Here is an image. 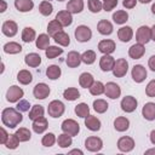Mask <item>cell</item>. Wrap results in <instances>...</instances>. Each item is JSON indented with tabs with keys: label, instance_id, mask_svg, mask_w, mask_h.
<instances>
[{
	"label": "cell",
	"instance_id": "13",
	"mask_svg": "<svg viewBox=\"0 0 155 155\" xmlns=\"http://www.w3.org/2000/svg\"><path fill=\"white\" fill-rule=\"evenodd\" d=\"M1 30H2V34L4 35H6L8 38H12V36H15L17 34L18 27H17V23L16 22H13V21H6V22H4Z\"/></svg>",
	"mask_w": 155,
	"mask_h": 155
},
{
	"label": "cell",
	"instance_id": "41",
	"mask_svg": "<svg viewBox=\"0 0 155 155\" xmlns=\"http://www.w3.org/2000/svg\"><path fill=\"white\" fill-rule=\"evenodd\" d=\"M57 142H58V145H59L61 148H68V147L71 145L73 139H71V136H69V134H67V133H63V134H59V136H58Z\"/></svg>",
	"mask_w": 155,
	"mask_h": 155
},
{
	"label": "cell",
	"instance_id": "35",
	"mask_svg": "<svg viewBox=\"0 0 155 155\" xmlns=\"http://www.w3.org/2000/svg\"><path fill=\"white\" fill-rule=\"evenodd\" d=\"M17 80L22 84V85H28L31 82L33 76L28 70H19V73L17 74Z\"/></svg>",
	"mask_w": 155,
	"mask_h": 155
},
{
	"label": "cell",
	"instance_id": "4",
	"mask_svg": "<svg viewBox=\"0 0 155 155\" xmlns=\"http://www.w3.org/2000/svg\"><path fill=\"white\" fill-rule=\"evenodd\" d=\"M128 70V63L125 58H120L117 61H115V64H114V68H113V74L114 76L116 78H122L126 75Z\"/></svg>",
	"mask_w": 155,
	"mask_h": 155
},
{
	"label": "cell",
	"instance_id": "56",
	"mask_svg": "<svg viewBox=\"0 0 155 155\" xmlns=\"http://www.w3.org/2000/svg\"><path fill=\"white\" fill-rule=\"evenodd\" d=\"M148 65H149V68H150L153 71H155V54H154V56H151V57L149 58Z\"/></svg>",
	"mask_w": 155,
	"mask_h": 155
},
{
	"label": "cell",
	"instance_id": "55",
	"mask_svg": "<svg viewBox=\"0 0 155 155\" xmlns=\"http://www.w3.org/2000/svg\"><path fill=\"white\" fill-rule=\"evenodd\" d=\"M136 4H137V0H124L122 1L124 7H126V8H133L136 6Z\"/></svg>",
	"mask_w": 155,
	"mask_h": 155
},
{
	"label": "cell",
	"instance_id": "61",
	"mask_svg": "<svg viewBox=\"0 0 155 155\" xmlns=\"http://www.w3.org/2000/svg\"><path fill=\"white\" fill-rule=\"evenodd\" d=\"M149 154H155V149H149L145 151V155H149Z\"/></svg>",
	"mask_w": 155,
	"mask_h": 155
},
{
	"label": "cell",
	"instance_id": "12",
	"mask_svg": "<svg viewBox=\"0 0 155 155\" xmlns=\"http://www.w3.org/2000/svg\"><path fill=\"white\" fill-rule=\"evenodd\" d=\"M117 148H119L120 151L128 153V151H131L134 148V140L131 137H127V136L121 137L117 140Z\"/></svg>",
	"mask_w": 155,
	"mask_h": 155
},
{
	"label": "cell",
	"instance_id": "8",
	"mask_svg": "<svg viewBox=\"0 0 155 155\" xmlns=\"http://www.w3.org/2000/svg\"><path fill=\"white\" fill-rule=\"evenodd\" d=\"M85 147L88 151H99L103 148V142L98 137H88L85 140Z\"/></svg>",
	"mask_w": 155,
	"mask_h": 155
},
{
	"label": "cell",
	"instance_id": "26",
	"mask_svg": "<svg viewBox=\"0 0 155 155\" xmlns=\"http://www.w3.org/2000/svg\"><path fill=\"white\" fill-rule=\"evenodd\" d=\"M15 6L21 12H28L34 7V2L31 0H15Z\"/></svg>",
	"mask_w": 155,
	"mask_h": 155
},
{
	"label": "cell",
	"instance_id": "45",
	"mask_svg": "<svg viewBox=\"0 0 155 155\" xmlns=\"http://www.w3.org/2000/svg\"><path fill=\"white\" fill-rule=\"evenodd\" d=\"M63 53V48H59L57 46H48L46 48V57L48 59H52V58H56L57 56L62 54Z\"/></svg>",
	"mask_w": 155,
	"mask_h": 155
},
{
	"label": "cell",
	"instance_id": "44",
	"mask_svg": "<svg viewBox=\"0 0 155 155\" xmlns=\"http://www.w3.org/2000/svg\"><path fill=\"white\" fill-rule=\"evenodd\" d=\"M75 114L79 117H86L90 114V108L86 103H80L75 107Z\"/></svg>",
	"mask_w": 155,
	"mask_h": 155
},
{
	"label": "cell",
	"instance_id": "18",
	"mask_svg": "<svg viewBox=\"0 0 155 155\" xmlns=\"http://www.w3.org/2000/svg\"><path fill=\"white\" fill-rule=\"evenodd\" d=\"M98 50L104 54H110L115 51V42L113 40H102L98 44Z\"/></svg>",
	"mask_w": 155,
	"mask_h": 155
},
{
	"label": "cell",
	"instance_id": "5",
	"mask_svg": "<svg viewBox=\"0 0 155 155\" xmlns=\"http://www.w3.org/2000/svg\"><path fill=\"white\" fill-rule=\"evenodd\" d=\"M48 115L52 117H59L64 113V104L61 101H52L47 108Z\"/></svg>",
	"mask_w": 155,
	"mask_h": 155
},
{
	"label": "cell",
	"instance_id": "20",
	"mask_svg": "<svg viewBox=\"0 0 155 155\" xmlns=\"http://www.w3.org/2000/svg\"><path fill=\"white\" fill-rule=\"evenodd\" d=\"M56 19L63 25V27H68L73 22V17H71V13L67 10V11H59L56 16Z\"/></svg>",
	"mask_w": 155,
	"mask_h": 155
},
{
	"label": "cell",
	"instance_id": "25",
	"mask_svg": "<svg viewBox=\"0 0 155 155\" xmlns=\"http://www.w3.org/2000/svg\"><path fill=\"white\" fill-rule=\"evenodd\" d=\"M117 36H119V39L122 42H128L132 39V36H133L132 28L131 27H122V28H120L119 31H117Z\"/></svg>",
	"mask_w": 155,
	"mask_h": 155
},
{
	"label": "cell",
	"instance_id": "23",
	"mask_svg": "<svg viewBox=\"0 0 155 155\" xmlns=\"http://www.w3.org/2000/svg\"><path fill=\"white\" fill-rule=\"evenodd\" d=\"M85 125L91 131H99L101 128V121L93 115H87L85 117Z\"/></svg>",
	"mask_w": 155,
	"mask_h": 155
},
{
	"label": "cell",
	"instance_id": "29",
	"mask_svg": "<svg viewBox=\"0 0 155 155\" xmlns=\"http://www.w3.org/2000/svg\"><path fill=\"white\" fill-rule=\"evenodd\" d=\"M93 82H94L93 76H92V74H90V73H82V74L80 75V78H79V84H80V86L84 87V88H90Z\"/></svg>",
	"mask_w": 155,
	"mask_h": 155
},
{
	"label": "cell",
	"instance_id": "48",
	"mask_svg": "<svg viewBox=\"0 0 155 155\" xmlns=\"http://www.w3.org/2000/svg\"><path fill=\"white\" fill-rule=\"evenodd\" d=\"M103 7V4L99 0H88V8L93 13H98Z\"/></svg>",
	"mask_w": 155,
	"mask_h": 155
},
{
	"label": "cell",
	"instance_id": "43",
	"mask_svg": "<svg viewBox=\"0 0 155 155\" xmlns=\"http://www.w3.org/2000/svg\"><path fill=\"white\" fill-rule=\"evenodd\" d=\"M104 91H105V86H104L101 81H94V82L92 84V86L90 87V92H91V94H93V96H99V94H102Z\"/></svg>",
	"mask_w": 155,
	"mask_h": 155
},
{
	"label": "cell",
	"instance_id": "10",
	"mask_svg": "<svg viewBox=\"0 0 155 155\" xmlns=\"http://www.w3.org/2000/svg\"><path fill=\"white\" fill-rule=\"evenodd\" d=\"M104 93H105L107 97H109V98H111V99H116V98H119L120 94H121V88H120V86H119L117 84H115V82H108V84L105 85V91H104Z\"/></svg>",
	"mask_w": 155,
	"mask_h": 155
},
{
	"label": "cell",
	"instance_id": "14",
	"mask_svg": "<svg viewBox=\"0 0 155 155\" xmlns=\"http://www.w3.org/2000/svg\"><path fill=\"white\" fill-rule=\"evenodd\" d=\"M81 54L76 51H70L67 56V59H65V63L69 68H76L80 65L81 63Z\"/></svg>",
	"mask_w": 155,
	"mask_h": 155
},
{
	"label": "cell",
	"instance_id": "34",
	"mask_svg": "<svg viewBox=\"0 0 155 155\" xmlns=\"http://www.w3.org/2000/svg\"><path fill=\"white\" fill-rule=\"evenodd\" d=\"M61 68L58 67V65H50L47 69H46V75H47V78L48 79H51V80H56V79H58L59 76H61Z\"/></svg>",
	"mask_w": 155,
	"mask_h": 155
},
{
	"label": "cell",
	"instance_id": "63",
	"mask_svg": "<svg viewBox=\"0 0 155 155\" xmlns=\"http://www.w3.org/2000/svg\"><path fill=\"white\" fill-rule=\"evenodd\" d=\"M151 12L155 15V4H153V6H151Z\"/></svg>",
	"mask_w": 155,
	"mask_h": 155
},
{
	"label": "cell",
	"instance_id": "21",
	"mask_svg": "<svg viewBox=\"0 0 155 155\" xmlns=\"http://www.w3.org/2000/svg\"><path fill=\"white\" fill-rule=\"evenodd\" d=\"M142 114L144 116V119L151 121V120H155V103H145L143 109H142Z\"/></svg>",
	"mask_w": 155,
	"mask_h": 155
},
{
	"label": "cell",
	"instance_id": "57",
	"mask_svg": "<svg viewBox=\"0 0 155 155\" xmlns=\"http://www.w3.org/2000/svg\"><path fill=\"white\" fill-rule=\"evenodd\" d=\"M150 140H151V143L155 145V130L151 131V133H150Z\"/></svg>",
	"mask_w": 155,
	"mask_h": 155
},
{
	"label": "cell",
	"instance_id": "7",
	"mask_svg": "<svg viewBox=\"0 0 155 155\" xmlns=\"http://www.w3.org/2000/svg\"><path fill=\"white\" fill-rule=\"evenodd\" d=\"M23 94H24L23 90H22L21 87H18V86L13 85V86H11V87L7 90V92H6V99H7L10 103H15V102L19 101V99L23 97Z\"/></svg>",
	"mask_w": 155,
	"mask_h": 155
},
{
	"label": "cell",
	"instance_id": "39",
	"mask_svg": "<svg viewBox=\"0 0 155 155\" xmlns=\"http://www.w3.org/2000/svg\"><path fill=\"white\" fill-rule=\"evenodd\" d=\"M50 46V39L48 35L46 34H40L39 38L36 39V47L40 50H46Z\"/></svg>",
	"mask_w": 155,
	"mask_h": 155
},
{
	"label": "cell",
	"instance_id": "9",
	"mask_svg": "<svg viewBox=\"0 0 155 155\" xmlns=\"http://www.w3.org/2000/svg\"><path fill=\"white\" fill-rule=\"evenodd\" d=\"M33 94L36 99H45L50 94V87L46 84L40 82V84L35 85V87L33 90Z\"/></svg>",
	"mask_w": 155,
	"mask_h": 155
},
{
	"label": "cell",
	"instance_id": "53",
	"mask_svg": "<svg viewBox=\"0 0 155 155\" xmlns=\"http://www.w3.org/2000/svg\"><path fill=\"white\" fill-rule=\"evenodd\" d=\"M29 107H30L29 102L25 101V99H22V101H19L18 104H17V110H19L21 113H22V111H28V110H29Z\"/></svg>",
	"mask_w": 155,
	"mask_h": 155
},
{
	"label": "cell",
	"instance_id": "54",
	"mask_svg": "<svg viewBox=\"0 0 155 155\" xmlns=\"http://www.w3.org/2000/svg\"><path fill=\"white\" fill-rule=\"evenodd\" d=\"M0 133H1V136H0V144H5L7 142V139H8V134L5 131V128H0Z\"/></svg>",
	"mask_w": 155,
	"mask_h": 155
},
{
	"label": "cell",
	"instance_id": "37",
	"mask_svg": "<svg viewBox=\"0 0 155 155\" xmlns=\"http://www.w3.org/2000/svg\"><path fill=\"white\" fill-rule=\"evenodd\" d=\"M63 97L67 99V101H75L80 97V92L78 91V88H74V87H70V88H67L64 90L63 92Z\"/></svg>",
	"mask_w": 155,
	"mask_h": 155
},
{
	"label": "cell",
	"instance_id": "2",
	"mask_svg": "<svg viewBox=\"0 0 155 155\" xmlns=\"http://www.w3.org/2000/svg\"><path fill=\"white\" fill-rule=\"evenodd\" d=\"M62 131L64 132V133H67V134H69V136H76L78 133H79V131H80V126H79V124L75 121V120H73V119H67V120H64L63 122H62Z\"/></svg>",
	"mask_w": 155,
	"mask_h": 155
},
{
	"label": "cell",
	"instance_id": "1",
	"mask_svg": "<svg viewBox=\"0 0 155 155\" xmlns=\"http://www.w3.org/2000/svg\"><path fill=\"white\" fill-rule=\"evenodd\" d=\"M1 120L5 126L10 128H15L19 122H22L23 116L19 110H16L13 108H6L1 113Z\"/></svg>",
	"mask_w": 155,
	"mask_h": 155
},
{
	"label": "cell",
	"instance_id": "3",
	"mask_svg": "<svg viewBox=\"0 0 155 155\" xmlns=\"http://www.w3.org/2000/svg\"><path fill=\"white\" fill-rule=\"evenodd\" d=\"M150 39H151V29H150L149 27H147V25L139 27L138 30H137V34H136V40H137V42L144 45V44L149 42Z\"/></svg>",
	"mask_w": 155,
	"mask_h": 155
},
{
	"label": "cell",
	"instance_id": "24",
	"mask_svg": "<svg viewBox=\"0 0 155 155\" xmlns=\"http://www.w3.org/2000/svg\"><path fill=\"white\" fill-rule=\"evenodd\" d=\"M67 10L70 13H80L84 10V1L82 0H70V1H68Z\"/></svg>",
	"mask_w": 155,
	"mask_h": 155
},
{
	"label": "cell",
	"instance_id": "30",
	"mask_svg": "<svg viewBox=\"0 0 155 155\" xmlns=\"http://www.w3.org/2000/svg\"><path fill=\"white\" fill-rule=\"evenodd\" d=\"M62 28H63V25L57 21V19H53V21H51L50 23H48V25H47V31H48V35H51V36H54L57 33H59V31H62Z\"/></svg>",
	"mask_w": 155,
	"mask_h": 155
},
{
	"label": "cell",
	"instance_id": "19",
	"mask_svg": "<svg viewBox=\"0 0 155 155\" xmlns=\"http://www.w3.org/2000/svg\"><path fill=\"white\" fill-rule=\"evenodd\" d=\"M144 52H145V48L142 44H134L128 50V54L132 59H139L140 57H143Z\"/></svg>",
	"mask_w": 155,
	"mask_h": 155
},
{
	"label": "cell",
	"instance_id": "40",
	"mask_svg": "<svg viewBox=\"0 0 155 155\" xmlns=\"http://www.w3.org/2000/svg\"><path fill=\"white\" fill-rule=\"evenodd\" d=\"M15 134L17 136V138L19 139V142H27V140H29L30 137H31L30 131H29L28 128H25V127H21L19 130L16 131Z\"/></svg>",
	"mask_w": 155,
	"mask_h": 155
},
{
	"label": "cell",
	"instance_id": "51",
	"mask_svg": "<svg viewBox=\"0 0 155 155\" xmlns=\"http://www.w3.org/2000/svg\"><path fill=\"white\" fill-rule=\"evenodd\" d=\"M117 5V0H104L103 1V8L104 11H111Z\"/></svg>",
	"mask_w": 155,
	"mask_h": 155
},
{
	"label": "cell",
	"instance_id": "16",
	"mask_svg": "<svg viewBox=\"0 0 155 155\" xmlns=\"http://www.w3.org/2000/svg\"><path fill=\"white\" fill-rule=\"evenodd\" d=\"M114 64H115V59L114 57L109 56V54H104L101 57V61H99V67L103 71H109V70H113L114 68Z\"/></svg>",
	"mask_w": 155,
	"mask_h": 155
},
{
	"label": "cell",
	"instance_id": "31",
	"mask_svg": "<svg viewBox=\"0 0 155 155\" xmlns=\"http://www.w3.org/2000/svg\"><path fill=\"white\" fill-rule=\"evenodd\" d=\"M53 39H54V41H56L57 44H59V45H62V46H68V45L70 44V38H69V35H68L67 33H64L63 30L59 31V33H57V34L53 36Z\"/></svg>",
	"mask_w": 155,
	"mask_h": 155
},
{
	"label": "cell",
	"instance_id": "27",
	"mask_svg": "<svg viewBox=\"0 0 155 155\" xmlns=\"http://www.w3.org/2000/svg\"><path fill=\"white\" fill-rule=\"evenodd\" d=\"M24 62L27 65L31 67V68H35V67H39L40 63H41V57L38 54V53H28L25 57H24Z\"/></svg>",
	"mask_w": 155,
	"mask_h": 155
},
{
	"label": "cell",
	"instance_id": "17",
	"mask_svg": "<svg viewBox=\"0 0 155 155\" xmlns=\"http://www.w3.org/2000/svg\"><path fill=\"white\" fill-rule=\"evenodd\" d=\"M48 127V122H47V119L41 116V117H38L35 120H33V131L35 133H42L46 131V128Z\"/></svg>",
	"mask_w": 155,
	"mask_h": 155
},
{
	"label": "cell",
	"instance_id": "22",
	"mask_svg": "<svg viewBox=\"0 0 155 155\" xmlns=\"http://www.w3.org/2000/svg\"><path fill=\"white\" fill-rule=\"evenodd\" d=\"M97 29L102 35H110L113 33V24L107 19H101L97 24Z\"/></svg>",
	"mask_w": 155,
	"mask_h": 155
},
{
	"label": "cell",
	"instance_id": "33",
	"mask_svg": "<svg viewBox=\"0 0 155 155\" xmlns=\"http://www.w3.org/2000/svg\"><path fill=\"white\" fill-rule=\"evenodd\" d=\"M113 19L116 24H124L128 19V13L124 10H119L113 15Z\"/></svg>",
	"mask_w": 155,
	"mask_h": 155
},
{
	"label": "cell",
	"instance_id": "58",
	"mask_svg": "<svg viewBox=\"0 0 155 155\" xmlns=\"http://www.w3.org/2000/svg\"><path fill=\"white\" fill-rule=\"evenodd\" d=\"M0 4H1V10H0V12H4V11L6 10V2H5L4 0H0Z\"/></svg>",
	"mask_w": 155,
	"mask_h": 155
},
{
	"label": "cell",
	"instance_id": "64",
	"mask_svg": "<svg viewBox=\"0 0 155 155\" xmlns=\"http://www.w3.org/2000/svg\"><path fill=\"white\" fill-rule=\"evenodd\" d=\"M58 1H64V0H58Z\"/></svg>",
	"mask_w": 155,
	"mask_h": 155
},
{
	"label": "cell",
	"instance_id": "32",
	"mask_svg": "<svg viewBox=\"0 0 155 155\" xmlns=\"http://www.w3.org/2000/svg\"><path fill=\"white\" fill-rule=\"evenodd\" d=\"M22 51V46L17 42H7L4 45V52L10 53V54H16Z\"/></svg>",
	"mask_w": 155,
	"mask_h": 155
},
{
	"label": "cell",
	"instance_id": "38",
	"mask_svg": "<svg viewBox=\"0 0 155 155\" xmlns=\"http://www.w3.org/2000/svg\"><path fill=\"white\" fill-rule=\"evenodd\" d=\"M41 116H44V108H42V105H40V104L33 105L31 110L29 111V119L30 120H35V119L41 117Z\"/></svg>",
	"mask_w": 155,
	"mask_h": 155
},
{
	"label": "cell",
	"instance_id": "49",
	"mask_svg": "<svg viewBox=\"0 0 155 155\" xmlns=\"http://www.w3.org/2000/svg\"><path fill=\"white\" fill-rule=\"evenodd\" d=\"M54 142H56V137H54V134L53 133H47V134H45L44 137H42V140H41V143H42V145L44 147H52L53 144H54Z\"/></svg>",
	"mask_w": 155,
	"mask_h": 155
},
{
	"label": "cell",
	"instance_id": "6",
	"mask_svg": "<svg viewBox=\"0 0 155 155\" xmlns=\"http://www.w3.org/2000/svg\"><path fill=\"white\" fill-rule=\"evenodd\" d=\"M92 36V31L87 25H79L75 29V38L78 41L80 42H86L91 39Z\"/></svg>",
	"mask_w": 155,
	"mask_h": 155
},
{
	"label": "cell",
	"instance_id": "42",
	"mask_svg": "<svg viewBox=\"0 0 155 155\" xmlns=\"http://www.w3.org/2000/svg\"><path fill=\"white\" fill-rule=\"evenodd\" d=\"M39 11H40V13L42 15V16H50L51 13H52V11H53V6H52V4L51 2H48V1H42V2H40V5H39Z\"/></svg>",
	"mask_w": 155,
	"mask_h": 155
},
{
	"label": "cell",
	"instance_id": "52",
	"mask_svg": "<svg viewBox=\"0 0 155 155\" xmlns=\"http://www.w3.org/2000/svg\"><path fill=\"white\" fill-rule=\"evenodd\" d=\"M145 93L148 97H155V80H151L145 88Z\"/></svg>",
	"mask_w": 155,
	"mask_h": 155
},
{
	"label": "cell",
	"instance_id": "28",
	"mask_svg": "<svg viewBox=\"0 0 155 155\" xmlns=\"http://www.w3.org/2000/svg\"><path fill=\"white\" fill-rule=\"evenodd\" d=\"M128 126H130V121H128V119H126L124 116H119V117H116L114 120V127L119 132L126 131L128 128Z\"/></svg>",
	"mask_w": 155,
	"mask_h": 155
},
{
	"label": "cell",
	"instance_id": "11",
	"mask_svg": "<svg viewBox=\"0 0 155 155\" xmlns=\"http://www.w3.org/2000/svg\"><path fill=\"white\" fill-rule=\"evenodd\" d=\"M137 108V99L132 96H126L121 101V109L126 113H132Z\"/></svg>",
	"mask_w": 155,
	"mask_h": 155
},
{
	"label": "cell",
	"instance_id": "59",
	"mask_svg": "<svg viewBox=\"0 0 155 155\" xmlns=\"http://www.w3.org/2000/svg\"><path fill=\"white\" fill-rule=\"evenodd\" d=\"M150 29H151V40H154V41H155V24H154Z\"/></svg>",
	"mask_w": 155,
	"mask_h": 155
},
{
	"label": "cell",
	"instance_id": "47",
	"mask_svg": "<svg viewBox=\"0 0 155 155\" xmlns=\"http://www.w3.org/2000/svg\"><path fill=\"white\" fill-rule=\"evenodd\" d=\"M81 61L85 64H92L96 61V53L92 50H87L81 54Z\"/></svg>",
	"mask_w": 155,
	"mask_h": 155
},
{
	"label": "cell",
	"instance_id": "46",
	"mask_svg": "<svg viewBox=\"0 0 155 155\" xmlns=\"http://www.w3.org/2000/svg\"><path fill=\"white\" fill-rule=\"evenodd\" d=\"M108 103L104 101V99H97V101H94L93 102V109L97 111V113H99V114H103V113H105L107 111V109H108Z\"/></svg>",
	"mask_w": 155,
	"mask_h": 155
},
{
	"label": "cell",
	"instance_id": "62",
	"mask_svg": "<svg viewBox=\"0 0 155 155\" xmlns=\"http://www.w3.org/2000/svg\"><path fill=\"white\" fill-rule=\"evenodd\" d=\"M139 2H142V4H148V2H150L151 0H138Z\"/></svg>",
	"mask_w": 155,
	"mask_h": 155
},
{
	"label": "cell",
	"instance_id": "50",
	"mask_svg": "<svg viewBox=\"0 0 155 155\" xmlns=\"http://www.w3.org/2000/svg\"><path fill=\"white\" fill-rule=\"evenodd\" d=\"M18 143H19V139L17 138V136L16 134H10L7 142L5 143V145L8 149H16L18 147Z\"/></svg>",
	"mask_w": 155,
	"mask_h": 155
},
{
	"label": "cell",
	"instance_id": "60",
	"mask_svg": "<svg viewBox=\"0 0 155 155\" xmlns=\"http://www.w3.org/2000/svg\"><path fill=\"white\" fill-rule=\"evenodd\" d=\"M69 154H79V155H82V151L79 150V149H75V150H71Z\"/></svg>",
	"mask_w": 155,
	"mask_h": 155
},
{
	"label": "cell",
	"instance_id": "15",
	"mask_svg": "<svg viewBox=\"0 0 155 155\" xmlns=\"http://www.w3.org/2000/svg\"><path fill=\"white\" fill-rule=\"evenodd\" d=\"M145 78H147V70L143 65L137 64L132 68V79L136 82H142Z\"/></svg>",
	"mask_w": 155,
	"mask_h": 155
},
{
	"label": "cell",
	"instance_id": "36",
	"mask_svg": "<svg viewBox=\"0 0 155 155\" xmlns=\"http://www.w3.org/2000/svg\"><path fill=\"white\" fill-rule=\"evenodd\" d=\"M35 39V30L30 27H25L22 31V40L24 42H31Z\"/></svg>",
	"mask_w": 155,
	"mask_h": 155
}]
</instances>
